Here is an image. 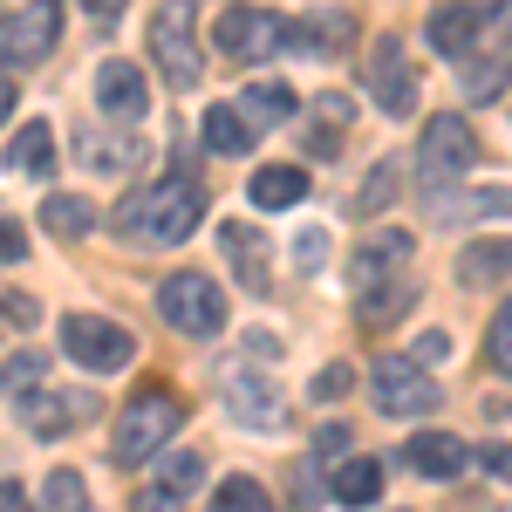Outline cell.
Masks as SVG:
<instances>
[{
    "instance_id": "cell-1",
    "label": "cell",
    "mask_w": 512,
    "mask_h": 512,
    "mask_svg": "<svg viewBox=\"0 0 512 512\" xmlns=\"http://www.w3.org/2000/svg\"><path fill=\"white\" fill-rule=\"evenodd\" d=\"M198 219H205V185L158 178L151 192H137L123 205V239L130 246H178V239L198 233Z\"/></svg>"
},
{
    "instance_id": "cell-2",
    "label": "cell",
    "mask_w": 512,
    "mask_h": 512,
    "mask_svg": "<svg viewBox=\"0 0 512 512\" xmlns=\"http://www.w3.org/2000/svg\"><path fill=\"white\" fill-rule=\"evenodd\" d=\"M178 424H185V403L171 390H144V396H130V410L117 417V465H144V458H158L164 444L178 437Z\"/></svg>"
},
{
    "instance_id": "cell-3",
    "label": "cell",
    "mask_w": 512,
    "mask_h": 512,
    "mask_svg": "<svg viewBox=\"0 0 512 512\" xmlns=\"http://www.w3.org/2000/svg\"><path fill=\"white\" fill-rule=\"evenodd\" d=\"M151 55H158V76L171 89H198L205 55H198V7L192 0H164L158 14H151Z\"/></svg>"
},
{
    "instance_id": "cell-4",
    "label": "cell",
    "mask_w": 512,
    "mask_h": 512,
    "mask_svg": "<svg viewBox=\"0 0 512 512\" xmlns=\"http://www.w3.org/2000/svg\"><path fill=\"white\" fill-rule=\"evenodd\" d=\"M158 308H164V321H171L178 335H192V342H212V335L226 328V294H219L212 274H171L158 287Z\"/></svg>"
},
{
    "instance_id": "cell-5",
    "label": "cell",
    "mask_w": 512,
    "mask_h": 512,
    "mask_svg": "<svg viewBox=\"0 0 512 512\" xmlns=\"http://www.w3.org/2000/svg\"><path fill=\"white\" fill-rule=\"evenodd\" d=\"M369 396H376L383 417H431L444 390L424 376L417 355H376V369H369Z\"/></svg>"
},
{
    "instance_id": "cell-6",
    "label": "cell",
    "mask_w": 512,
    "mask_h": 512,
    "mask_svg": "<svg viewBox=\"0 0 512 512\" xmlns=\"http://www.w3.org/2000/svg\"><path fill=\"white\" fill-rule=\"evenodd\" d=\"M362 82H369V103H376L383 117H417V62H410V48L396 35H383L369 48Z\"/></svg>"
},
{
    "instance_id": "cell-7",
    "label": "cell",
    "mask_w": 512,
    "mask_h": 512,
    "mask_svg": "<svg viewBox=\"0 0 512 512\" xmlns=\"http://www.w3.org/2000/svg\"><path fill=\"white\" fill-rule=\"evenodd\" d=\"M62 355H69L76 369H89V376H110V369H123V362L137 355V342H130V328H117V321L69 315L62 321Z\"/></svg>"
},
{
    "instance_id": "cell-8",
    "label": "cell",
    "mask_w": 512,
    "mask_h": 512,
    "mask_svg": "<svg viewBox=\"0 0 512 512\" xmlns=\"http://www.w3.org/2000/svg\"><path fill=\"white\" fill-rule=\"evenodd\" d=\"M212 48H219V55H239V62L274 55V48H287V21L267 14V7H226V14L212 21Z\"/></svg>"
},
{
    "instance_id": "cell-9",
    "label": "cell",
    "mask_w": 512,
    "mask_h": 512,
    "mask_svg": "<svg viewBox=\"0 0 512 512\" xmlns=\"http://www.w3.org/2000/svg\"><path fill=\"white\" fill-rule=\"evenodd\" d=\"M472 123L465 117H451V110H444V117H431L424 123V151H417V178H424V185H444V178H465V171H472Z\"/></svg>"
},
{
    "instance_id": "cell-10",
    "label": "cell",
    "mask_w": 512,
    "mask_h": 512,
    "mask_svg": "<svg viewBox=\"0 0 512 512\" xmlns=\"http://www.w3.org/2000/svg\"><path fill=\"white\" fill-rule=\"evenodd\" d=\"M62 35V14H55V0H35V7H21L14 21H0V69H28L41 62L48 48Z\"/></svg>"
},
{
    "instance_id": "cell-11",
    "label": "cell",
    "mask_w": 512,
    "mask_h": 512,
    "mask_svg": "<svg viewBox=\"0 0 512 512\" xmlns=\"http://www.w3.org/2000/svg\"><path fill=\"white\" fill-rule=\"evenodd\" d=\"M14 410H21V424L35 437H62L69 424H82V417H96V390H48V383H35V390L14 396Z\"/></svg>"
},
{
    "instance_id": "cell-12",
    "label": "cell",
    "mask_w": 512,
    "mask_h": 512,
    "mask_svg": "<svg viewBox=\"0 0 512 512\" xmlns=\"http://www.w3.org/2000/svg\"><path fill=\"white\" fill-rule=\"evenodd\" d=\"M226 410H233L239 424H260V431H280L287 424V396L260 369H226Z\"/></svg>"
},
{
    "instance_id": "cell-13",
    "label": "cell",
    "mask_w": 512,
    "mask_h": 512,
    "mask_svg": "<svg viewBox=\"0 0 512 512\" xmlns=\"http://www.w3.org/2000/svg\"><path fill=\"white\" fill-rule=\"evenodd\" d=\"M410 260H417V239L403 233V226H376V233L355 246V287H376V280H390V274H410Z\"/></svg>"
},
{
    "instance_id": "cell-14",
    "label": "cell",
    "mask_w": 512,
    "mask_h": 512,
    "mask_svg": "<svg viewBox=\"0 0 512 512\" xmlns=\"http://www.w3.org/2000/svg\"><path fill=\"white\" fill-rule=\"evenodd\" d=\"M96 110L110 123H137L151 110V96H144V69L137 62H103L96 69Z\"/></svg>"
},
{
    "instance_id": "cell-15",
    "label": "cell",
    "mask_w": 512,
    "mask_h": 512,
    "mask_svg": "<svg viewBox=\"0 0 512 512\" xmlns=\"http://www.w3.org/2000/svg\"><path fill=\"white\" fill-rule=\"evenodd\" d=\"M219 246H226V260L239 267L246 294H267V287H274V280H267V233H260V226L226 219V226H219Z\"/></svg>"
},
{
    "instance_id": "cell-16",
    "label": "cell",
    "mask_w": 512,
    "mask_h": 512,
    "mask_svg": "<svg viewBox=\"0 0 512 512\" xmlns=\"http://www.w3.org/2000/svg\"><path fill=\"white\" fill-rule=\"evenodd\" d=\"M478 14L472 0H444V7H431V21H424V41H431L437 55H472V41H478Z\"/></svg>"
},
{
    "instance_id": "cell-17",
    "label": "cell",
    "mask_w": 512,
    "mask_h": 512,
    "mask_svg": "<svg viewBox=\"0 0 512 512\" xmlns=\"http://www.w3.org/2000/svg\"><path fill=\"white\" fill-rule=\"evenodd\" d=\"M403 458H410V472H424V478H458L472 465V444L451 437V431H424V437H410Z\"/></svg>"
},
{
    "instance_id": "cell-18",
    "label": "cell",
    "mask_w": 512,
    "mask_h": 512,
    "mask_svg": "<svg viewBox=\"0 0 512 512\" xmlns=\"http://www.w3.org/2000/svg\"><path fill=\"white\" fill-rule=\"evenodd\" d=\"M410 301H417V274H390V280H376V287H355V308H362L369 328L403 321V315H410Z\"/></svg>"
},
{
    "instance_id": "cell-19",
    "label": "cell",
    "mask_w": 512,
    "mask_h": 512,
    "mask_svg": "<svg viewBox=\"0 0 512 512\" xmlns=\"http://www.w3.org/2000/svg\"><path fill=\"white\" fill-rule=\"evenodd\" d=\"M246 198H253L260 212H287V205L308 198V171H301V164H260L253 185H246Z\"/></svg>"
},
{
    "instance_id": "cell-20",
    "label": "cell",
    "mask_w": 512,
    "mask_h": 512,
    "mask_svg": "<svg viewBox=\"0 0 512 512\" xmlns=\"http://www.w3.org/2000/svg\"><path fill=\"white\" fill-rule=\"evenodd\" d=\"M458 280H465V287L512 280V239H472V246L458 253Z\"/></svg>"
},
{
    "instance_id": "cell-21",
    "label": "cell",
    "mask_w": 512,
    "mask_h": 512,
    "mask_svg": "<svg viewBox=\"0 0 512 512\" xmlns=\"http://www.w3.org/2000/svg\"><path fill=\"white\" fill-rule=\"evenodd\" d=\"M7 164H14V171H28V178H48V171H55V130H48V123H21V130H14V144H7Z\"/></svg>"
},
{
    "instance_id": "cell-22",
    "label": "cell",
    "mask_w": 512,
    "mask_h": 512,
    "mask_svg": "<svg viewBox=\"0 0 512 512\" xmlns=\"http://www.w3.org/2000/svg\"><path fill=\"white\" fill-rule=\"evenodd\" d=\"M294 110H301V103H294L287 82H246V96H239V117L260 123V130H267V123H287Z\"/></svg>"
},
{
    "instance_id": "cell-23",
    "label": "cell",
    "mask_w": 512,
    "mask_h": 512,
    "mask_svg": "<svg viewBox=\"0 0 512 512\" xmlns=\"http://www.w3.org/2000/svg\"><path fill=\"white\" fill-rule=\"evenodd\" d=\"M205 144H212L219 158H239V151H253V123L239 117V103H219V110H205Z\"/></svg>"
},
{
    "instance_id": "cell-24",
    "label": "cell",
    "mask_w": 512,
    "mask_h": 512,
    "mask_svg": "<svg viewBox=\"0 0 512 512\" xmlns=\"http://www.w3.org/2000/svg\"><path fill=\"white\" fill-rule=\"evenodd\" d=\"M335 499H342V506H376V499H383V465H376V458H349V465L335 472Z\"/></svg>"
},
{
    "instance_id": "cell-25",
    "label": "cell",
    "mask_w": 512,
    "mask_h": 512,
    "mask_svg": "<svg viewBox=\"0 0 512 512\" xmlns=\"http://www.w3.org/2000/svg\"><path fill=\"white\" fill-rule=\"evenodd\" d=\"M41 226L55 239H82L89 226H96V212H89V198H76V192H55L48 205H41Z\"/></svg>"
},
{
    "instance_id": "cell-26",
    "label": "cell",
    "mask_w": 512,
    "mask_h": 512,
    "mask_svg": "<svg viewBox=\"0 0 512 512\" xmlns=\"http://www.w3.org/2000/svg\"><path fill=\"white\" fill-rule=\"evenodd\" d=\"M35 383H48V355L41 349H14L0 362V396H21V390H35Z\"/></svg>"
},
{
    "instance_id": "cell-27",
    "label": "cell",
    "mask_w": 512,
    "mask_h": 512,
    "mask_svg": "<svg viewBox=\"0 0 512 512\" xmlns=\"http://www.w3.org/2000/svg\"><path fill=\"white\" fill-rule=\"evenodd\" d=\"M212 512H274V499H267V485L260 478H226L219 492H212Z\"/></svg>"
},
{
    "instance_id": "cell-28",
    "label": "cell",
    "mask_w": 512,
    "mask_h": 512,
    "mask_svg": "<svg viewBox=\"0 0 512 512\" xmlns=\"http://www.w3.org/2000/svg\"><path fill=\"white\" fill-rule=\"evenodd\" d=\"M396 192H403V158H383L376 171H369L362 198H355V205H362V219H376V212H383V205H390Z\"/></svg>"
},
{
    "instance_id": "cell-29",
    "label": "cell",
    "mask_w": 512,
    "mask_h": 512,
    "mask_svg": "<svg viewBox=\"0 0 512 512\" xmlns=\"http://www.w3.org/2000/svg\"><path fill=\"white\" fill-rule=\"evenodd\" d=\"M41 512H89L82 472H48V485H41Z\"/></svg>"
},
{
    "instance_id": "cell-30",
    "label": "cell",
    "mask_w": 512,
    "mask_h": 512,
    "mask_svg": "<svg viewBox=\"0 0 512 512\" xmlns=\"http://www.w3.org/2000/svg\"><path fill=\"white\" fill-rule=\"evenodd\" d=\"M506 82H512V62L492 55V62H472V69H465V96H472V103H492Z\"/></svg>"
},
{
    "instance_id": "cell-31",
    "label": "cell",
    "mask_w": 512,
    "mask_h": 512,
    "mask_svg": "<svg viewBox=\"0 0 512 512\" xmlns=\"http://www.w3.org/2000/svg\"><path fill=\"white\" fill-rule=\"evenodd\" d=\"M158 485H164V492H178V499H185V492H198V485H205V458H198V451H171Z\"/></svg>"
},
{
    "instance_id": "cell-32",
    "label": "cell",
    "mask_w": 512,
    "mask_h": 512,
    "mask_svg": "<svg viewBox=\"0 0 512 512\" xmlns=\"http://www.w3.org/2000/svg\"><path fill=\"white\" fill-rule=\"evenodd\" d=\"M82 158L96 164V171H130V158H137V151H130V144H117V137H89V130H82Z\"/></svg>"
},
{
    "instance_id": "cell-33",
    "label": "cell",
    "mask_w": 512,
    "mask_h": 512,
    "mask_svg": "<svg viewBox=\"0 0 512 512\" xmlns=\"http://www.w3.org/2000/svg\"><path fill=\"white\" fill-rule=\"evenodd\" d=\"M485 355H492V369H499V376H512V301L499 308V321H492V335H485Z\"/></svg>"
},
{
    "instance_id": "cell-34",
    "label": "cell",
    "mask_w": 512,
    "mask_h": 512,
    "mask_svg": "<svg viewBox=\"0 0 512 512\" xmlns=\"http://www.w3.org/2000/svg\"><path fill=\"white\" fill-rule=\"evenodd\" d=\"M349 390H355V369H349V362H328V369L315 376V403H342Z\"/></svg>"
},
{
    "instance_id": "cell-35",
    "label": "cell",
    "mask_w": 512,
    "mask_h": 512,
    "mask_svg": "<svg viewBox=\"0 0 512 512\" xmlns=\"http://www.w3.org/2000/svg\"><path fill=\"white\" fill-rule=\"evenodd\" d=\"M35 301H28V294H0V328H35Z\"/></svg>"
},
{
    "instance_id": "cell-36",
    "label": "cell",
    "mask_w": 512,
    "mask_h": 512,
    "mask_svg": "<svg viewBox=\"0 0 512 512\" xmlns=\"http://www.w3.org/2000/svg\"><path fill=\"white\" fill-rule=\"evenodd\" d=\"M315 117H321V130H342L355 110H349V96H335V89H328V96H315Z\"/></svg>"
},
{
    "instance_id": "cell-37",
    "label": "cell",
    "mask_w": 512,
    "mask_h": 512,
    "mask_svg": "<svg viewBox=\"0 0 512 512\" xmlns=\"http://www.w3.org/2000/svg\"><path fill=\"white\" fill-rule=\"evenodd\" d=\"M294 260H301V267L315 274L321 260H328V233H301V239H294Z\"/></svg>"
},
{
    "instance_id": "cell-38",
    "label": "cell",
    "mask_w": 512,
    "mask_h": 512,
    "mask_svg": "<svg viewBox=\"0 0 512 512\" xmlns=\"http://www.w3.org/2000/svg\"><path fill=\"white\" fill-rule=\"evenodd\" d=\"M130 512H185V499L164 492V485H151V492H137V506H130Z\"/></svg>"
},
{
    "instance_id": "cell-39",
    "label": "cell",
    "mask_w": 512,
    "mask_h": 512,
    "mask_svg": "<svg viewBox=\"0 0 512 512\" xmlns=\"http://www.w3.org/2000/svg\"><path fill=\"white\" fill-rule=\"evenodd\" d=\"M342 451H349V431H342V424H321L315 431V458H342Z\"/></svg>"
},
{
    "instance_id": "cell-40",
    "label": "cell",
    "mask_w": 512,
    "mask_h": 512,
    "mask_svg": "<svg viewBox=\"0 0 512 512\" xmlns=\"http://www.w3.org/2000/svg\"><path fill=\"white\" fill-rule=\"evenodd\" d=\"M478 465H485L492 478H512V444H485V451H478Z\"/></svg>"
},
{
    "instance_id": "cell-41",
    "label": "cell",
    "mask_w": 512,
    "mask_h": 512,
    "mask_svg": "<svg viewBox=\"0 0 512 512\" xmlns=\"http://www.w3.org/2000/svg\"><path fill=\"white\" fill-rule=\"evenodd\" d=\"M21 253H28V233L14 219H0V260H21Z\"/></svg>"
},
{
    "instance_id": "cell-42",
    "label": "cell",
    "mask_w": 512,
    "mask_h": 512,
    "mask_svg": "<svg viewBox=\"0 0 512 512\" xmlns=\"http://www.w3.org/2000/svg\"><path fill=\"white\" fill-rule=\"evenodd\" d=\"M417 355H424V362H444V355H451V335H424Z\"/></svg>"
},
{
    "instance_id": "cell-43",
    "label": "cell",
    "mask_w": 512,
    "mask_h": 512,
    "mask_svg": "<svg viewBox=\"0 0 512 512\" xmlns=\"http://www.w3.org/2000/svg\"><path fill=\"white\" fill-rule=\"evenodd\" d=\"M0 512H35V506H28V492H21V485H0Z\"/></svg>"
},
{
    "instance_id": "cell-44",
    "label": "cell",
    "mask_w": 512,
    "mask_h": 512,
    "mask_svg": "<svg viewBox=\"0 0 512 512\" xmlns=\"http://www.w3.org/2000/svg\"><path fill=\"white\" fill-rule=\"evenodd\" d=\"M82 7H89L96 21H117V14H123V0H82Z\"/></svg>"
},
{
    "instance_id": "cell-45",
    "label": "cell",
    "mask_w": 512,
    "mask_h": 512,
    "mask_svg": "<svg viewBox=\"0 0 512 512\" xmlns=\"http://www.w3.org/2000/svg\"><path fill=\"white\" fill-rule=\"evenodd\" d=\"M7 110H14V76L0 69V123H7Z\"/></svg>"
},
{
    "instance_id": "cell-46",
    "label": "cell",
    "mask_w": 512,
    "mask_h": 512,
    "mask_svg": "<svg viewBox=\"0 0 512 512\" xmlns=\"http://www.w3.org/2000/svg\"><path fill=\"white\" fill-rule=\"evenodd\" d=\"M485 7H499V0H485Z\"/></svg>"
}]
</instances>
